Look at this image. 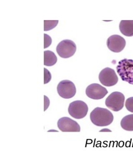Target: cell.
I'll use <instances>...</instances> for the list:
<instances>
[{"mask_svg": "<svg viewBox=\"0 0 133 151\" xmlns=\"http://www.w3.org/2000/svg\"><path fill=\"white\" fill-rule=\"evenodd\" d=\"M87 96L93 100H101L108 93L106 88L97 83L90 84L86 88Z\"/></svg>", "mask_w": 133, "mask_h": 151, "instance_id": "obj_9", "label": "cell"}, {"mask_svg": "<svg viewBox=\"0 0 133 151\" xmlns=\"http://www.w3.org/2000/svg\"><path fill=\"white\" fill-rule=\"evenodd\" d=\"M99 81L102 84L106 86H113L118 82V77L114 70L110 68L103 69L99 76Z\"/></svg>", "mask_w": 133, "mask_h": 151, "instance_id": "obj_6", "label": "cell"}, {"mask_svg": "<svg viewBox=\"0 0 133 151\" xmlns=\"http://www.w3.org/2000/svg\"><path fill=\"white\" fill-rule=\"evenodd\" d=\"M107 45L109 49L113 52H120L126 46V40L119 35H113L107 40Z\"/></svg>", "mask_w": 133, "mask_h": 151, "instance_id": "obj_10", "label": "cell"}, {"mask_svg": "<svg viewBox=\"0 0 133 151\" xmlns=\"http://www.w3.org/2000/svg\"><path fill=\"white\" fill-rule=\"evenodd\" d=\"M51 38L47 34H44V48L46 49L49 47L51 44Z\"/></svg>", "mask_w": 133, "mask_h": 151, "instance_id": "obj_17", "label": "cell"}, {"mask_svg": "<svg viewBox=\"0 0 133 151\" xmlns=\"http://www.w3.org/2000/svg\"><path fill=\"white\" fill-rule=\"evenodd\" d=\"M50 105V101L49 98L46 96H44V111H46L47 108H49Z\"/></svg>", "mask_w": 133, "mask_h": 151, "instance_id": "obj_18", "label": "cell"}, {"mask_svg": "<svg viewBox=\"0 0 133 151\" xmlns=\"http://www.w3.org/2000/svg\"><path fill=\"white\" fill-rule=\"evenodd\" d=\"M77 50L76 44L72 40H64L56 46V52L62 58H69L75 53Z\"/></svg>", "mask_w": 133, "mask_h": 151, "instance_id": "obj_5", "label": "cell"}, {"mask_svg": "<svg viewBox=\"0 0 133 151\" xmlns=\"http://www.w3.org/2000/svg\"><path fill=\"white\" fill-rule=\"evenodd\" d=\"M119 29L124 35L126 37L133 36V20H121Z\"/></svg>", "mask_w": 133, "mask_h": 151, "instance_id": "obj_11", "label": "cell"}, {"mask_svg": "<svg viewBox=\"0 0 133 151\" xmlns=\"http://www.w3.org/2000/svg\"><path fill=\"white\" fill-rule=\"evenodd\" d=\"M91 120L98 127L107 126L112 124L114 120L112 113L106 108H96L90 115Z\"/></svg>", "mask_w": 133, "mask_h": 151, "instance_id": "obj_1", "label": "cell"}, {"mask_svg": "<svg viewBox=\"0 0 133 151\" xmlns=\"http://www.w3.org/2000/svg\"><path fill=\"white\" fill-rule=\"evenodd\" d=\"M59 23V20H44V31H49L54 28Z\"/></svg>", "mask_w": 133, "mask_h": 151, "instance_id": "obj_14", "label": "cell"}, {"mask_svg": "<svg viewBox=\"0 0 133 151\" xmlns=\"http://www.w3.org/2000/svg\"><path fill=\"white\" fill-rule=\"evenodd\" d=\"M51 74L48 69L44 68V84H47L51 81Z\"/></svg>", "mask_w": 133, "mask_h": 151, "instance_id": "obj_16", "label": "cell"}, {"mask_svg": "<svg viewBox=\"0 0 133 151\" xmlns=\"http://www.w3.org/2000/svg\"><path fill=\"white\" fill-rule=\"evenodd\" d=\"M100 132H111L112 131L111 130H109L108 129H103L99 131Z\"/></svg>", "mask_w": 133, "mask_h": 151, "instance_id": "obj_19", "label": "cell"}, {"mask_svg": "<svg viewBox=\"0 0 133 151\" xmlns=\"http://www.w3.org/2000/svg\"><path fill=\"white\" fill-rule=\"evenodd\" d=\"M57 62V58L55 53L50 50L44 52V65L46 66H52Z\"/></svg>", "mask_w": 133, "mask_h": 151, "instance_id": "obj_12", "label": "cell"}, {"mask_svg": "<svg viewBox=\"0 0 133 151\" xmlns=\"http://www.w3.org/2000/svg\"><path fill=\"white\" fill-rule=\"evenodd\" d=\"M121 126L127 131H133V114L128 115L121 120Z\"/></svg>", "mask_w": 133, "mask_h": 151, "instance_id": "obj_13", "label": "cell"}, {"mask_svg": "<svg viewBox=\"0 0 133 151\" xmlns=\"http://www.w3.org/2000/svg\"><path fill=\"white\" fill-rule=\"evenodd\" d=\"M57 92L61 98L70 99L75 95L76 88L73 82L69 80H63L58 84Z\"/></svg>", "mask_w": 133, "mask_h": 151, "instance_id": "obj_7", "label": "cell"}, {"mask_svg": "<svg viewBox=\"0 0 133 151\" xmlns=\"http://www.w3.org/2000/svg\"><path fill=\"white\" fill-rule=\"evenodd\" d=\"M59 129L63 132H79L80 127L77 122L69 117H63L58 121Z\"/></svg>", "mask_w": 133, "mask_h": 151, "instance_id": "obj_8", "label": "cell"}, {"mask_svg": "<svg viewBox=\"0 0 133 151\" xmlns=\"http://www.w3.org/2000/svg\"><path fill=\"white\" fill-rule=\"evenodd\" d=\"M88 110L89 108L87 104L80 100L72 102L69 105L68 108L70 115L76 119H83L87 115Z\"/></svg>", "mask_w": 133, "mask_h": 151, "instance_id": "obj_4", "label": "cell"}, {"mask_svg": "<svg viewBox=\"0 0 133 151\" xmlns=\"http://www.w3.org/2000/svg\"><path fill=\"white\" fill-rule=\"evenodd\" d=\"M125 106L126 109L128 111L133 113V97H131L127 99V100L126 101Z\"/></svg>", "mask_w": 133, "mask_h": 151, "instance_id": "obj_15", "label": "cell"}, {"mask_svg": "<svg viewBox=\"0 0 133 151\" xmlns=\"http://www.w3.org/2000/svg\"><path fill=\"white\" fill-rule=\"evenodd\" d=\"M117 72L122 81L133 84V60L124 59L120 60L116 67Z\"/></svg>", "mask_w": 133, "mask_h": 151, "instance_id": "obj_2", "label": "cell"}, {"mask_svg": "<svg viewBox=\"0 0 133 151\" xmlns=\"http://www.w3.org/2000/svg\"><path fill=\"white\" fill-rule=\"evenodd\" d=\"M125 96L121 92H113L106 100V105L112 111H119L122 110L124 105Z\"/></svg>", "mask_w": 133, "mask_h": 151, "instance_id": "obj_3", "label": "cell"}]
</instances>
